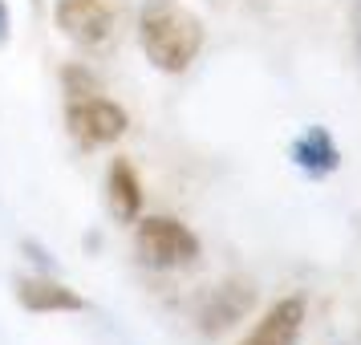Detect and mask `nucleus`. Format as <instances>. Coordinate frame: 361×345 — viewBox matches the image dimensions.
I'll return each instance as SVG.
<instances>
[{
	"mask_svg": "<svg viewBox=\"0 0 361 345\" xmlns=\"http://www.w3.org/2000/svg\"><path fill=\"white\" fill-rule=\"evenodd\" d=\"M138 45L159 73H187L203 49V20L179 0H147L138 13Z\"/></svg>",
	"mask_w": 361,
	"mask_h": 345,
	"instance_id": "nucleus-1",
	"label": "nucleus"
},
{
	"mask_svg": "<svg viewBox=\"0 0 361 345\" xmlns=\"http://www.w3.org/2000/svg\"><path fill=\"white\" fill-rule=\"evenodd\" d=\"M134 248L147 268L171 272L199 260V236L175 215H138L134 219Z\"/></svg>",
	"mask_w": 361,
	"mask_h": 345,
	"instance_id": "nucleus-2",
	"label": "nucleus"
},
{
	"mask_svg": "<svg viewBox=\"0 0 361 345\" xmlns=\"http://www.w3.org/2000/svg\"><path fill=\"white\" fill-rule=\"evenodd\" d=\"M53 20L73 45L106 49L118 33V20H122V0H57Z\"/></svg>",
	"mask_w": 361,
	"mask_h": 345,
	"instance_id": "nucleus-3",
	"label": "nucleus"
},
{
	"mask_svg": "<svg viewBox=\"0 0 361 345\" xmlns=\"http://www.w3.org/2000/svg\"><path fill=\"white\" fill-rule=\"evenodd\" d=\"M66 126L82 147H110L130 131V114L106 94H90V98L66 102Z\"/></svg>",
	"mask_w": 361,
	"mask_h": 345,
	"instance_id": "nucleus-4",
	"label": "nucleus"
},
{
	"mask_svg": "<svg viewBox=\"0 0 361 345\" xmlns=\"http://www.w3.org/2000/svg\"><path fill=\"white\" fill-rule=\"evenodd\" d=\"M252 309H256V289H252V280H244V277L224 280V284L212 289V296L203 301V309H199V329H203L207 337H219V333H228L231 325H240Z\"/></svg>",
	"mask_w": 361,
	"mask_h": 345,
	"instance_id": "nucleus-5",
	"label": "nucleus"
},
{
	"mask_svg": "<svg viewBox=\"0 0 361 345\" xmlns=\"http://www.w3.org/2000/svg\"><path fill=\"white\" fill-rule=\"evenodd\" d=\"M305 309H309L305 296H296V293L272 301L268 313L252 325V333L240 345H296L300 341V329H305Z\"/></svg>",
	"mask_w": 361,
	"mask_h": 345,
	"instance_id": "nucleus-6",
	"label": "nucleus"
},
{
	"mask_svg": "<svg viewBox=\"0 0 361 345\" xmlns=\"http://www.w3.org/2000/svg\"><path fill=\"white\" fill-rule=\"evenodd\" d=\"M17 301L25 313H82L85 296L53 277H20L17 280Z\"/></svg>",
	"mask_w": 361,
	"mask_h": 345,
	"instance_id": "nucleus-7",
	"label": "nucleus"
},
{
	"mask_svg": "<svg viewBox=\"0 0 361 345\" xmlns=\"http://www.w3.org/2000/svg\"><path fill=\"white\" fill-rule=\"evenodd\" d=\"M106 203L118 224H134L142 215V179L130 159H114L106 171Z\"/></svg>",
	"mask_w": 361,
	"mask_h": 345,
	"instance_id": "nucleus-8",
	"label": "nucleus"
},
{
	"mask_svg": "<svg viewBox=\"0 0 361 345\" xmlns=\"http://www.w3.org/2000/svg\"><path fill=\"white\" fill-rule=\"evenodd\" d=\"M293 159H296V167H305L309 175H329V171H337V163H341V150L329 138L325 126H309V131L296 138Z\"/></svg>",
	"mask_w": 361,
	"mask_h": 345,
	"instance_id": "nucleus-9",
	"label": "nucleus"
},
{
	"mask_svg": "<svg viewBox=\"0 0 361 345\" xmlns=\"http://www.w3.org/2000/svg\"><path fill=\"white\" fill-rule=\"evenodd\" d=\"M61 85H66V102L90 98V94H102L98 78H94L85 66H66V69H61Z\"/></svg>",
	"mask_w": 361,
	"mask_h": 345,
	"instance_id": "nucleus-10",
	"label": "nucleus"
},
{
	"mask_svg": "<svg viewBox=\"0 0 361 345\" xmlns=\"http://www.w3.org/2000/svg\"><path fill=\"white\" fill-rule=\"evenodd\" d=\"M353 37H357V57H361V0L353 4Z\"/></svg>",
	"mask_w": 361,
	"mask_h": 345,
	"instance_id": "nucleus-11",
	"label": "nucleus"
},
{
	"mask_svg": "<svg viewBox=\"0 0 361 345\" xmlns=\"http://www.w3.org/2000/svg\"><path fill=\"white\" fill-rule=\"evenodd\" d=\"M0 41H8V4L0 0Z\"/></svg>",
	"mask_w": 361,
	"mask_h": 345,
	"instance_id": "nucleus-12",
	"label": "nucleus"
}]
</instances>
